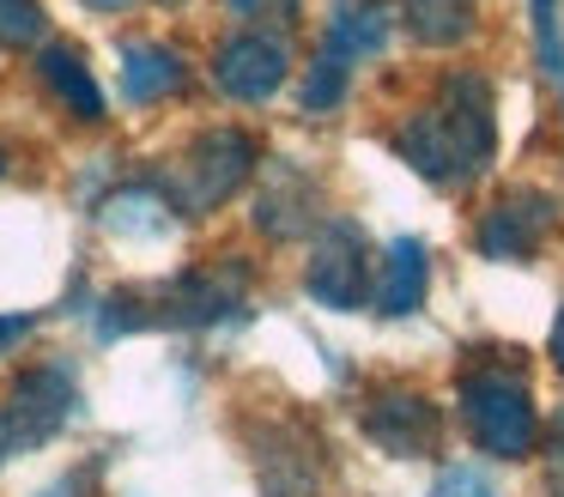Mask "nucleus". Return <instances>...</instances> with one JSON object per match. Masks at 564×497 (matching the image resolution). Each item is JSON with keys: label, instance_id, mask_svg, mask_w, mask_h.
Returning a JSON list of instances; mask_svg holds the SVG:
<instances>
[{"label": "nucleus", "instance_id": "f257e3e1", "mask_svg": "<svg viewBox=\"0 0 564 497\" xmlns=\"http://www.w3.org/2000/svg\"><path fill=\"white\" fill-rule=\"evenodd\" d=\"M389 145L413 176L431 188H467L498 158V97L479 67H449L401 121L389 128Z\"/></svg>", "mask_w": 564, "mask_h": 497}, {"label": "nucleus", "instance_id": "f03ea898", "mask_svg": "<svg viewBox=\"0 0 564 497\" xmlns=\"http://www.w3.org/2000/svg\"><path fill=\"white\" fill-rule=\"evenodd\" d=\"M243 298H249V267L237 255H225V261L164 279V285L116 291L98 315V334L116 339V334H140V327H213L243 315Z\"/></svg>", "mask_w": 564, "mask_h": 497}, {"label": "nucleus", "instance_id": "7ed1b4c3", "mask_svg": "<svg viewBox=\"0 0 564 497\" xmlns=\"http://www.w3.org/2000/svg\"><path fill=\"white\" fill-rule=\"evenodd\" d=\"M256 164H261V145L243 128H200L183 152H171L152 170V188L176 218H207L256 176Z\"/></svg>", "mask_w": 564, "mask_h": 497}, {"label": "nucleus", "instance_id": "20e7f679", "mask_svg": "<svg viewBox=\"0 0 564 497\" xmlns=\"http://www.w3.org/2000/svg\"><path fill=\"white\" fill-rule=\"evenodd\" d=\"M455 407H462V424L486 455L498 461H528L540 449V407L534 388L516 364L498 358H474L455 382Z\"/></svg>", "mask_w": 564, "mask_h": 497}, {"label": "nucleus", "instance_id": "39448f33", "mask_svg": "<svg viewBox=\"0 0 564 497\" xmlns=\"http://www.w3.org/2000/svg\"><path fill=\"white\" fill-rule=\"evenodd\" d=\"M389 31H394L389 0H340V7H334V19L322 24V43H316V55H310L304 85H297L304 116H328V109L346 97L352 73L365 67L370 55H382Z\"/></svg>", "mask_w": 564, "mask_h": 497}, {"label": "nucleus", "instance_id": "423d86ee", "mask_svg": "<svg viewBox=\"0 0 564 497\" xmlns=\"http://www.w3.org/2000/svg\"><path fill=\"white\" fill-rule=\"evenodd\" d=\"M79 412V382L67 364H37L25 370L7 395H0V467L31 449L55 443L67 431V419Z\"/></svg>", "mask_w": 564, "mask_h": 497}, {"label": "nucleus", "instance_id": "0eeeda50", "mask_svg": "<svg viewBox=\"0 0 564 497\" xmlns=\"http://www.w3.org/2000/svg\"><path fill=\"white\" fill-rule=\"evenodd\" d=\"M358 431L394 461H431L443 455V407L413 382H370L358 395Z\"/></svg>", "mask_w": 564, "mask_h": 497}, {"label": "nucleus", "instance_id": "6e6552de", "mask_svg": "<svg viewBox=\"0 0 564 497\" xmlns=\"http://www.w3.org/2000/svg\"><path fill=\"white\" fill-rule=\"evenodd\" d=\"M558 218H564V201L552 188H503L498 201L479 213L474 225V249L486 261H534L552 237H558Z\"/></svg>", "mask_w": 564, "mask_h": 497}, {"label": "nucleus", "instance_id": "1a4fd4ad", "mask_svg": "<svg viewBox=\"0 0 564 497\" xmlns=\"http://www.w3.org/2000/svg\"><path fill=\"white\" fill-rule=\"evenodd\" d=\"M304 291L322 310H365L370 303V242L352 218H322L310 237V267H304Z\"/></svg>", "mask_w": 564, "mask_h": 497}, {"label": "nucleus", "instance_id": "9d476101", "mask_svg": "<svg viewBox=\"0 0 564 497\" xmlns=\"http://www.w3.org/2000/svg\"><path fill=\"white\" fill-rule=\"evenodd\" d=\"M292 79V48L273 31H231L213 48V85L237 104H268Z\"/></svg>", "mask_w": 564, "mask_h": 497}, {"label": "nucleus", "instance_id": "9b49d317", "mask_svg": "<svg viewBox=\"0 0 564 497\" xmlns=\"http://www.w3.org/2000/svg\"><path fill=\"white\" fill-rule=\"evenodd\" d=\"M431 291V249L419 237H394L377 261V279H370V298H377V315H413Z\"/></svg>", "mask_w": 564, "mask_h": 497}, {"label": "nucleus", "instance_id": "f8f14e48", "mask_svg": "<svg viewBox=\"0 0 564 497\" xmlns=\"http://www.w3.org/2000/svg\"><path fill=\"white\" fill-rule=\"evenodd\" d=\"M256 467H261L268 497H322V455L304 431H292V424H280V431L261 443Z\"/></svg>", "mask_w": 564, "mask_h": 497}, {"label": "nucleus", "instance_id": "ddd939ff", "mask_svg": "<svg viewBox=\"0 0 564 497\" xmlns=\"http://www.w3.org/2000/svg\"><path fill=\"white\" fill-rule=\"evenodd\" d=\"M188 85V61L171 43H122V97L128 104H164Z\"/></svg>", "mask_w": 564, "mask_h": 497}, {"label": "nucleus", "instance_id": "4468645a", "mask_svg": "<svg viewBox=\"0 0 564 497\" xmlns=\"http://www.w3.org/2000/svg\"><path fill=\"white\" fill-rule=\"evenodd\" d=\"M37 73H43V85H50L55 104H62L74 121H104V91H98V79H91L86 55H79L74 43H50L37 55Z\"/></svg>", "mask_w": 564, "mask_h": 497}, {"label": "nucleus", "instance_id": "2eb2a0df", "mask_svg": "<svg viewBox=\"0 0 564 497\" xmlns=\"http://www.w3.org/2000/svg\"><path fill=\"white\" fill-rule=\"evenodd\" d=\"M394 7H401V24L413 31V43L425 48H455L479 24V0H394Z\"/></svg>", "mask_w": 564, "mask_h": 497}, {"label": "nucleus", "instance_id": "dca6fc26", "mask_svg": "<svg viewBox=\"0 0 564 497\" xmlns=\"http://www.w3.org/2000/svg\"><path fill=\"white\" fill-rule=\"evenodd\" d=\"M528 19H534V48L546 79L558 85L564 97V0H528Z\"/></svg>", "mask_w": 564, "mask_h": 497}, {"label": "nucleus", "instance_id": "f3484780", "mask_svg": "<svg viewBox=\"0 0 564 497\" xmlns=\"http://www.w3.org/2000/svg\"><path fill=\"white\" fill-rule=\"evenodd\" d=\"M43 0H0V43H37Z\"/></svg>", "mask_w": 564, "mask_h": 497}, {"label": "nucleus", "instance_id": "a211bd4d", "mask_svg": "<svg viewBox=\"0 0 564 497\" xmlns=\"http://www.w3.org/2000/svg\"><path fill=\"white\" fill-rule=\"evenodd\" d=\"M431 497H498V491H491L486 473H474V467H443L437 485H431Z\"/></svg>", "mask_w": 564, "mask_h": 497}, {"label": "nucleus", "instance_id": "6ab92c4d", "mask_svg": "<svg viewBox=\"0 0 564 497\" xmlns=\"http://www.w3.org/2000/svg\"><path fill=\"white\" fill-rule=\"evenodd\" d=\"M546 491L564 497V412H558V424L546 431Z\"/></svg>", "mask_w": 564, "mask_h": 497}, {"label": "nucleus", "instance_id": "aec40b11", "mask_svg": "<svg viewBox=\"0 0 564 497\" xmlns=\"http://www.w3.org/2000/svg\"><path fill=\"white\" fill-rule=\"evenodd\" d=\"M31 327H37V315H0V352H13Z\"/></svg>", "mask_w": 564, "mask_h": 497}, {"label": "nucleus", "instance_id": "412c9836", "mask_svg": "<svg viewBox=\"0 0 564 497\" xmlns=\"http://www.w3.org/2000/svg\"><path fill=\"white\" fill-rule=\"evenodd\" d=\"M546 352H552V364H558V376H564V303H558V315H552V339H546Z\"/></svg>", "mask_w": 564, "mask_h": 497}, {"label": "nucleus", "instance_id": "4be33fe9", "mask_svg": "<svg viewBox=\"0 0 564 497\" xmlns=\"http://www.w3.org/2000/svg\"><path fill=\"white\" fill-rule=\"evenodd\" d=\"M225 7H231L237 19H256V12H268V0H225Z\"/></svg>", "mask_w": 564, "mask_h": 497}, {"label": "nucleus", "instance_id": "5701e85b", "mask_svg": "<svg viewBox=\"0 0 564 497\" xmlns=\"http://www.w3.org/2000/svg\"><path fill=\"white\" fill-rule=\"evenodd\" d=\"M86 7H91V12H128L134 0H86Z\"/></svg>", "mask_w": 564, "mask_h": 497}, {"label": "nucleus", "instance_id": "b1692460", "mask_svg": "<svg viewBox=\"0 0 564 497\" xmlns=\"http://www.w3.org/2000/svg\"><path fill=\"white\" fill-rule=\"evenodd\" d=\"M0 170H7V152H0Z\"/></svg>", "mask_w": 564, "mask_h": 497}]
</instances>
